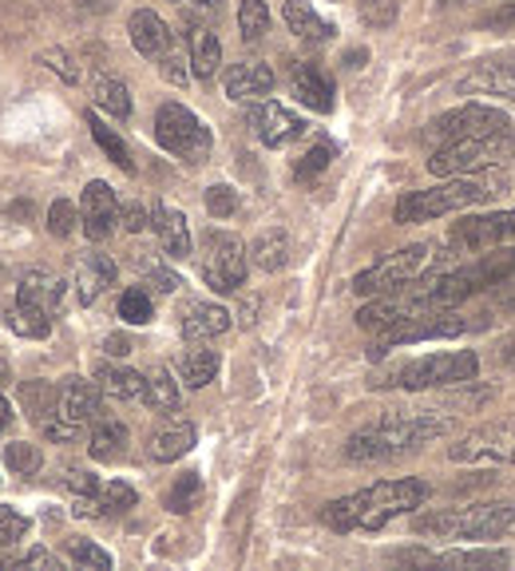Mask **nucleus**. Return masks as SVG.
<instances>
[{
	"instance_id": "obj_1",
	"label": "nucleus",
	"mask_w": 515,
	"mask_h": 571,
	"mask_svg": "<svg viewBox=\"0 0 515 571\" xmlns=\"http://www.w3.org/2000/svg\"><path fill=\"white\" fill-rule=\"evenodd\" d=\"M444 433H453V416L436 413V409H416V413H385L381 421H373L369 429L350 436L345 457L357 465H381V460H397L404 453L433 445Z\"/></svg>"
},
{
	"instance_id": "obj_2",
	"label": "nucleus",
	"mask_w": 515,
	"mask_h": 571,
	"mask_svg": "<svg viewBox=\"0 0 515 571\" xmlns=\"http://www.w3.org/2000/svg\"><path fill=\"white\" fill-rule=\"evenodd\" d=\"M424 500H428V484L416 477L377 480L369 489L333 500L330 509H325V524L333 532H377L389 519L404 516V512H416Z\"/></svg>"
},
{
	"instance_id": "obj_3",
	"label": "nucleus",
	"mask_w": 515,
	"mask_h": 571,
	"mask_svg": "<svg viewBox=\"0 0 515 571\" xmlns=\"http://www.w3.org/2000/svg\"><path fill=\"white\" fill-rule=\"evenodd\" d=\"M504 191H507V179L500 175V171L453 175V179H440L436 187L401 195L392 218L404 222V227H412V222H436V218H444V215H460V210H468V207H480V203L504 195Z\"/></svg>"
},
{
	"instance_id": "obj_4",
	"label": "nucleus",
	"mask_w": 515,
	"mask_h": 571,
	"mask_svg": "<svg viewBox=\"0 0 515 571\" xmlns=\"http://www.w3.org/2000/svg\"><path fill=\"white\" fill-rule=\"evenodd\" d=\"M515 528V500H484L468 509H444L416 516V532L433 540H495Z\"/></svg>"
},
{
	"instance_id": "obj_5",
	"label": "nucleus",
	"mask_w": 515,
	"mask_h": 571,
	"mask_svg": "<svg viewBox=\"0 0 515 571\" xmlns=\"http://www.w3.org/2000/svg\"><path fill=\"white\" fill-rule=\"evenodd\" d=\"M476 374H480V357L472 350H448V354L404 362L389 381L377 385H392V389H404V393H424V389H460V385L476 381Z\"/></svg>"
},
{
	"instance_id": "obj_6",
	"label": "nucleus",
	"mask_w": 515,
	"mask_h": 571,
	"mask_svg": "<svg viewBox=\"0 0 515 571\" xmlns=\"http://www.w3.org/2000/svg\"><path fill=\"white\" fill-rule=\"evenodd\" d=\"M428 266H433V247H428V242L392 250V254H385L381 262H373L369 271H360L357 278H353V294H360V298L397 294L401 286H409L412 278H421Z\"/></svg>"
},
{
	"instance_id": "obj_7",
	"label": "nucleus",
	"mask_w": 515,
	"mask_h": 571,
	"mask_svg": "<svg viewBox=\"0 0 515 571\" xmlns=\"http://www.w3.org/2000/svg\"><path fill=\"white\" fill-rule=\"evenodd\" d=\"M515 151V136H488V139H456V144H444L428 159V171L436 179H453V175H476V171H488V167L504 163Z\"/></svg>"
},
{
	"instance_id": "obj_8",
	"label": "nucleus",
	"mask_w": 515,
	"mask_h": 571,
	"mask_svg": "<svg viewBox=\"0 0 515 571\" xmlns=\"http://www.w3.org/2000/svg\"><path fill=\"white\" fill-rule=\"evenodd\" d=\"M488 136H512V119L507 112L492 104H460L440 112L428 124V144L444 147L456 139H488Z\"/></svg>"
},
{
	"instance_id": "obj_9",
	"label": "nucleus",
	"mask_w": 515,
	"mask_h": 571,
	"mask_svg": "<svg viewBox=\"0 0 515 571\" xmlns=\"http://www.w3.org/2000/svg\"><path fill=\"white\" fill-rule=\"evenodd\" d=\"M154 139L163 151L186 159V163L210 156V127L183 104H163L154 112Z\"/></svg>"
},
{
	"instance_id": "obj_10",
	"label": "nucleus",
	"mask_w": 515,
	"mask_h": 571,
	"mask_svg": "<svg viewBox=\"0 0 515 571\" xmlns=\"http://www.w3.org/2000/svg\"><path fill=\"white\" fill-rule=\"evenodd\" d=\"M448 460L468 468L515 465V421H495V425H480L472 433L456 436L448 445Z\"/></svg>"
},
{
	"instance_id": "obj_11",
	"label": "nucleus",
	"mask_w": 515,
	"mask_h": 571,
	"mask_svg": "<svg viewBox=\"0 0 515 571\" xmlns=\"http://www.w3.org/2000/svg\"><path fill=\"white\" fill-rule=\"evenodd\" d=\"M247 271H250V250L242 247V239H234L227 230H210L203 259L206 286L218 294H234L247 286Z\"/></svg>"
},
{
	"instance_id": "obj_12",
	"label": "nucleus",
	"mask_w": 515,
	"mask_h": 571,
	"mask_svg": "<svg viewBox=\"0 0 515 571\" xmlns=\"http://www.w3.org/2000/svg\"><path fill=\"white\" fill-rule=\"evenodd\" d=\"M515 242V210H495V215H472L456 222L448 235V247L456 254H484Z\"/></svg>"
},
{
	"instance_id": "obj_13",
	"label": "nucleus",
	"mask_w": 515,
	"mask_h": 571,
	"mask_svg": "<svg viewBox=\"0 0 515 571\" xmlns=\"http://www.w3.org/2000/svg\"><path fill=\"white\" fill-rule=\"evenodd\" d=\"M247 124L258 139L266 147H286L298 136H306V119L294 115L289 107L274 104V100H258V104L247 107Z\"/></svg>"
},
{
	"instance_id": "obj_14",
	"label": "nucleus",
	"mask_w": 515,
	"mask_h": 571,
	"mask_svg": "<svg viewBox=\"0 0 515 571\" xmlns=\"http://www.w3.org/2000/svg\"><path fill=\"white\" fill-rule=\"evenodd\" d=\"M119 198H115V191L107 187V183H88L83 187V198H80V222H83V235L92 242H103L112 239L115 222H119Z\"/></svg>"
},
{
	"instance_id": "obj_15",
	"label": "nucleus",
	"mask_w": 515,
	"mask_h": 571,
	"mask_svg": "<svg viewBox=\"0 0 515 571\" xmlns=\"http://www.w3.org/2000/svg\"><path fill=\"white\" fill-rule=\"evenodd\" d=\"M127 36H131L135 53L147 56V60H163V56L175 48V36H171L167 21L151 9L131 12V21H127Z\"/></svg>"
},
{
	"instance_id": "obj_16",
	"label": "nucleus",
	"mask_w": 515,
	"mask_h": 571,
	"mask_svg": "<svg viewBox=\"0 0 515 571\" xmlns=\"http://www.w3.org/2000/svg\"><path fill=\"white\" fill-rule=\"evenodd\" d=\"M100 401H103V389L100 381H83V377H68L60 385V397H56V413L64 421H72V425H88L100 416Z\"/></svg>"
},
{
	"instance_id": "obj_17",
	"label": "nucleus",
	"mask_w": 515,
	"mask_h": 571,
	"mask_svg": "<svg viewBox=\"0 0 515 571\" xmlns=\"http://www.w3.org/2000/svg\"><path fill=\"white\" fill-rule=\"evenodd\" d=\"M151 227L159 235V247H163L167 259H191V227H186L183 210L167 207V203H154L151 207Z\"/></svg>"
},
{
	"instance_id": "obj_18",
	"label": "nucleus",
	"mask_w": 515,
	"mask_h": 571,
	"mask_svg": "<svg viewBox=\"0 0 515 571\" xmlns=\"http://www.w3.org/2000/svg\"><path fill=\"white\" fill-rule=\"evenodd\" d=\"M16 301L36 306V310H44V313L56 318L60 306H64V282L52 278V274H44V271H28L21 278V286H16Z\"/></svg>"
},
{
	"instance_id": "obj_19",
	"label": "nucleus",
	"mask_w": 515,
	"mask_h": 571,
	"mask_svg": "<svg viewBox=\"0 0 515 571\" xmlns=\"http://www.w3.org/2000/svg\"><path fill=\"white\" fill-rule=\"evenodd\" d=\"M227 330H230V310L227 306H215V301H198L183 318L186 342H210V338H222Z\"/></svg>"
},
{
	"instance_id": "obj_20",
	"label": "nucleus",
	"mask_w": 515,
	"mask_h": 571,
	"mask_svg": "<svg viewBox=\"0 0 515 571\" xmlns=\"http://www.w3.org/2000/svg\"><path fill=\"white\" fill-rule=\"evenodd\" d=\"M191 448H195V425H191V421H175V425L159 429V433L151 436L147 457H151L154 465H171V460L186 457Z\"/></svg>"
},
{
	"instance_id": "obj_21",
	"label": "nucleus",
	"mask_w": 515,
	"mask_h": 571,
	"mask_svg": "<svg viewBox=\"0 0 515 571\" xmlns=\"http://www.w3.org/2000/svg\"><path fill=\"white\" fill-rule=\"evenodd\" d=\"M456 88H460V92L504 95V100H515V64H484V68H476L472 76H464Z\"/></svg>"
},
{
	"instance_id": "obj_22",
	"label": "nucleus",
	"mask_w": 515,
	"mask_h": 571,
	"mask_svg": "<svg viewBox=\"0 0 515 571\" xmlns=\"http://www.w3.org/2000/svg\"><path fill=\"white\" fill-rule=\"evenodd\" d=\"M131 445V433H127L124 421H115V416H100L92 425V436H88V453L92 460H119Z\"/></svg>"
},
{
	"instance_id": "obj_23",
	"label": "nucleus",
	"mask_w": 515,
	"mask_h": 571,
	"mask_svg": "<svg viewBox=\"0 0 515 571\" xmlns=\"http://www.w3.org/2000/svg\"><path fill=\"white\" fill-rule=\"evenodd\" d=\"M294 95L309 112H333V83L313 64H294Z\"/></svg>"
},
{
	"instance_id": "obj_24",
	"label": "nucleus",
	"mask_w": 515,
	"mask_h": 571,
	"mask_svg": "<svg viewBox=\"0 0 515 571\" xmlns=\"http://www.w3.org/2000/svg\"><path fill=\"white\" fill-rule=\"evenodd\" d=\"M274 88V72L266 64H234L227 72V95L230 100H262Z\"/></svg>"
},
{
	"instance_id": "obj_25",
	"label": "nucleus",
	"mask_w": 515,
	"mask_h": 571,
	"mask_svg": "<svg viewBox=\"0 0 515 571\" xmlns=\"http://www.w3.org/2000/svg\"><path fill=\"white\" fill-rule=\"evenodd\" d=\"M112 282H115V262L107 259V254H88V259L80 262V271H76V298H80L83 306H92Z\"/></svg>"
},
{
	"instance_id": "obj_26",
	"label": "nucleus",
	"mask_w": 515,
	"mask_h": 571,
	"mask_svg": "<svg viewBox=\"0 0 515 571\" xmlns=\"http://www.w3.org/2000/svg\"><path fill=\"white\" fill-rule=\"evenodd\" d=\"M282 16H286L289 32L301 36V41H309V44H325V41H333V32H337L330 21H321L309 0H286Z\"/></svg>"
},
{
	"instance_id": "obj_27",
	"label": "nucleus",
	"mask_w": 515,
	"mask_h": 571,
	"mask_svg": "<svg viewBox=\"0 0 515 571\" xmlns=\"http://www.w3.org/2000/svg\"><path fill=\"white\" fill-rule=\"evenodd\" d=\"M95 381H100L103 393L115 397V401H144L147 377L135 374V369H127V365L103 362L100 369H95Z\"/></svg>"
},
{
	"instance_id": "obj_28",
	"label": "nucleus",
	"mask_w": 515,
	"mask_h": 571,
	"mask_svg": "<svg viewBox=\"0 0 515 571\" xmlns=\"http://www.w3.org/2000/svg\"><path fill=\"white\" fill-rule=\"evenodd\" d=\"M144 406L151 409V413H179V406H183V389H179V377L171 374V369L159 365V369L147 374Z\"/></svg>"
},
{
	"instance_id": "obj_29",
	"label": "nucleus",
	"mask_w": 515,
	"mask_h": 571,
	"mask_svg": "<svg viewBox=\"0 0 515 571\" xmlns=\"http://www.w3.org/2000/svg\"><path fill=\"white\" fill-rule=\"evenodd\" d=\"M250 262H254L258 271H266V274H274V271H282L289 262V235L282 227H270V230H262L254 242H250Z\"/></svg>"
},
{
	"instance_id": "obj_30",
	"label": "nucleus",
	"mask_w": 515,
	"mask_h": 571,
	"mask_svg": "<svg viewBox=\"0 0 515 571\" xmlns=\"http://www.w3.org/2000/svg\"><path fill=\"white\" fill-rule=\"evenodd\" d=\"M218 64H222V44L210 28H195L191 32V72L198 80H210L218 72Z\"/></svg>"
},
{
	"instance_id": "obj_31",
	"label": "nucleus",
	"mask_w": 515,
	"mask_h": 571,
	"mask_svg": "<svg viewBox=\"0 0 515 571\" xmlns=\"http://www.w3.org/2000/svg\"><path fill=\"white\" fill-rule=\"evenodd\" d=\"M218 354L215 350H191V354L179 357V381L186 389H206V385L218 377Z\"/></svg>"
},
{
	"instance_id": "obj_32",
	"label": "nucleus",
	"mask_w": 515,
	"mask_h": 571,
	"mask_svg": "<svg viewBox=\"0 0 515 571\" xmlns=\"http://www.w3.org/2000/svg\"><path fill=\"white\" fill-rule=\"evenodd\" d=\"M436 563H444V568H507L512 563V556L500 548H464V551H444V556H436Z\"/></svg>"
},
{
	"instance_id": "obj_33",
	"label": "nucleus",
	"mask_w": 515,
	"mask_h": 571,
	"mask_svg": "<svg viewBox=\"0 0 515 571\" xmlns=\"http://www.w3.org/2000/svg\"><path fill=\"white\" fill-rule=\"evenodd\" d=\"M95 107L107 112L112 119H127V115H131V92H127V83L112 80V76H100V80H95Z\"/></svg>"
},
{
	"instance_id": "obj_34",
	"label": "nucleus",
	"mask_w": 515,
	"mask_h": 571,
	"mask_svg": "<svg viewBox=\"0 0 515 571\" xmlns=\"http://www.w3.org/2000/svg\"><path fill=\"white\" fill-rule=\"evenodd\" d=\"M238 32H242V41L247 44H258L270 32L266 0H242V4H238Z\"/></svg>"
},
{
	"instance_id": "obj_35",
	"label": "nucleus",
	"mask_w": 515,
	"mask_h": 571,
	"mask_svg": "<svg viewBox=\"0 0 515 571\" xmlns=\"http://www.w3.org/2000/svg\"><path fill=\"white\" fill-rule=\"evenodd\" d=\"M88 127H92V136H95V144L103 147V151H107V159H112V163H119L124 167V171H135V163H131V151H127V144L119 136H115L112 127L103 124L100 115H88Z\"/></svg>"
},
{
	"instance_id": "obj_36",
	"label": "nucleus",
	"mask_w": 515,
	"mask_h": 571,
	"mask_svg": "<svg viewBox=\"0 0 515 571\" xmlns=\"http://www.w3.org/2000/svg\"><path fill=\"white\" fill-rule=\"evenodd\" d=\"M9 326L16 333H24V338H48V333H52V313L36 310V306H24V301H16V310L9 313Z\"/></svg>"
},
{
	"instance_id": "obj_37",
	"label": "nucleus",
	"mask_w": 515,
	"mask_h": 571,
	"mask_svg": "<svg viewBox=\"0 0 515 571\" xmlns=\"http://www.w3.org/2000/svg\"><path fill=\"white\" fill-rule=\"evenodd\" d=\"M198 496H203V480H198V472H183V477L171 484V492H167V509L186 516V512L198 504Z\"/></svg>"
},
{
	"instance_id": "obj_38",
	"label": "nucleus",
	"mask_w": 515,
	"mask_h": 571,
	"mask_svg": "<svg viewBox=\"0 0 515 571\" xmlns=\"http://www.w3.org/2000/svg\"><path fill=\"white\" fill-rule=\"evenodd\" d=\"M100 504H103V516L107 512H131L135 504H139V492L131 489V484H124V480H107V484H100Z\"/></svg>"
},
{
	"instance_id": "obj_39",
	"label": "nucleus",
	"mask_w": 515,
	"mask_h": 571,
	"mask_svg": "<svg viewBox=\"0 0 515 571\" xmlns=\"http://www.w3.org/2000/svg\"><path fill=\"white\" fill-rule=\"evenodd\" d=\"M21 397H24V406H28V413L36 416V421H48V416L56 413V397H60V389H52V385L36 381V385H24Z\"/></svg>"
},
{
	"instance_id": "obj_40",
	"label": "nucleus",
	"mask_w": 515,
	"mask_h": 571,
	"mask_svg": "<svg viewBox=\"0 0 515 571\" xmlns=\"http://www.w3.org/2000/svg\"><path fill=\"white\" fill-rule=\"evenodd\" d=\"M151 298H147V290H124L119 294V318H124L127 326H147L151 322Z\"/></svg>"
},
{
	"instance_id": "obj_41",
	"label": "nucleus",
	"mask_w": 515,
	"mask_h": 571,
	"mask_svg": "<svg viewBox=\"0 0 515 571\" xmlns=\"http://www.w3.org/2000/svg\"><path fill=\"white\" fill-rule=\"evenodd\" d=\"M4 460H9L12 472H21V477H32V472L41 468V448L28 445V441H12V445L4 448Z\"/></svg>"
},
{
	"instance_id": "obj_42",
	"label": "nucleus",
	"mask_w": 515,
	"mask_h": 571,
	"mask_svg": "<svg viewBox=\"0 0 515 571\" xmlns=\"http://www.w3.org/2000/svg\"><path fill=\"white\" fill-rule=\"evenodd\" d=\"M68 556H72V563H80V568L112 571V556L103 548H95L92 540H68Z\"/></svg>"
},
{
	"instance_id": "obj_43",
	"label": "nucleus",
	"mask_w": 515,
	"mask_h": 571,
	"mask_svg": "<svg viewBox=\"0 0 515 571\" xmlns=\"http://www.w3.org/2000/svg\"><path fill=\"white\" fill-rule=\"evenodd\" d=\"M357 9L369 28H392V21H397V0H360Z\"/></svg>"
},
{
	"instance_id": "obj_44",
	"label": "nucleus",
	"mask_w": 515,
	"mask_h": 571,
	"mask_svg": "<svg viewBox=\"0 0 515 571\" xmlns=\"http://www.w3.org/2000/svg\"><path fill=\"white\" fill-rule=\"evenodd\" d=\"M48 230L56 235V239H68L76 230V207L68 203V198H56L48 207Z\"/></svg>"
},
{
	"instance_id": "obj_45",
	"label": "nucleus",
	"mask_w": 515,
	"mask_h": 571,
	"mask_svg": "<svg viewBox=\"0 0 515 571\" xmlns=\"http://www.w3.org/2000/svg\"><path fill=\"white\" fill-rule=\"evenodd\" d=\"M206 210L215 218H230L238 210V195L234 187H227V183H215V187L206 191Z\"/></svg>"
},
{
	"instance_id": "obj_46",
	"label": "nucleus",
	"mask_w": 515,
	"mask_h": 571,
	"mask_svg": "<svg viewBox=\"0 0 515 571\" xmlns=\"http://www.w3.org/2000/svg\"><path fill=\"white\" fill-rule=\"evenodd\" d=\"M186 64H191V56H183L179 48H171V53H167L163 60H159V72H163L167 83H175V88H183V83L191 80V68H186Z\"/></svg>"
},
{
	"instance_id": "obj_47",
	"label": "nucleus",
	"mask_w": 515,
	"mask_h": 571,
	"mask_svg": "<svg viewBox=\"0 0 515 571\" xmlns=\"http://www.w3.org/2000/svg\"><path fill=\"white\" fill-rule=\"evenodd\" d=\"M64 489L72 492V496H100V480L88 468H68L64 472Z\"/></svg>"
},
{
	"instance_id": "obj_48",
	"label": "nucleus",
	"mask_w": 515,
	"mask_h": 571,
	"mask_svg": "<svg viewBox=\"0 0 515 571\" xmlns=\"http://www.w3.org/2000/svg\"><path fill=\"white\" fill-rule=\"evenodd\" d=\"M24 532H28V519H24L21 512L0 509V548H4V544L24 540Z\"/></svg>"
},
{
	"instance_id": "obj_49",
	"label": "nucleus",
	"mask_w": 515,
	"mask_h": 571,
	"mask_svg": "<svg viewBox=\"0 0 515 571\" xmlns=\"http://www.w3.org/2000/svg\"><path fill=\"white\" fill-rule=\"evenodd\" d=\"M333 159V144H318L313 151H306V159L298 163V179H313L318 171H325Z\"/></svg>"
},
{
	"instance_id": "obj_50",
	"label": "nucleus",
	"mask_w": 515,
	"mask_h": 571,
	"mask_svg": "<svg viewBox=\"0 0 515 571\" xmlns=\"http://www.w3.org/2000/svg\"><path fill=\"white\" fill-rule=\"evenodd\" d=\"M119 222H124L131 235H144V230L151 227V210H147L144 203H124V210H119Z\"/></svg>"
},
{
	"instance_id": "obj_51",
	"label": "nucleus",
	"mask_w": 515,
	"mask_h": 571,
	"mask_svg": "<svg viewBox=\"0 0 515 571\" xmlns=\"http://www.w3.org/2000/svg\"><path fill=\"white\" fill-rule=\"evenodd\" d=\"M41 64H48L52 72H60L68 83H80V68H72V60H68V56H64L60 48H48V53L41 56Z\"/></svg>"
},
{
	"instance_id": "obj_52",
	"label": "nucleus",
	"mask_w": 515,
	"mask_h": 571,
	"mask_svg": "<svg viewBox=\"0 0 515 571\" xmlns=\"http://www.w3.org/2000/svg\"><path fill=\"white\" fill-rule=\"evenodd\" d=\"M12 568H44V571H60V560H56L52 551H44V548H32L28 556H21V560H12Z\"/></svg>"
},
{
	"instance_id": "obj_53",
	"label": "nucleus",
	"mask_w": 515,
	"mask_h": 571,
	"mask_svg": "<svg viewBox=\"0 0 515 571\" xmlns=\"http://www.w3.org/2000/svg\"><path fill=\"white\" fill-rule=\"evenodd\" d=\"M484 28H492V32H512L515 28V0H507V4H500V9L492 12V16H484Z\"/></svg>"
},
{
	"instance_id": "obj_54",
	"label": "nucleus",
	"mask_w": 515,
	"mask_h": 571,
	"mask_svg": "<svg viewBox=\"0 0 515 571\" xmlns=\"http://www.w3.org/2000/svg\"><path fill=\"white\" fill-rule=\"evenodd\" d=\"M147 278H151V286L159 294H175L179 286H183V278H179V274H171V271H163V266H151V271H147Z\"/></svg>"
},
{
	"instance_id": "obj_55",
	"label": "nucleus",
	"mask_w": 515,
	"mask_h": 571,
	"mask_svg": "<svg viewBox=\"0 0 515 571\" xmlns=\"http://www.w3.org/2000/svg\"><path fill=\"white\" fill-rule=\"evenodd\" d=\"M103 350H107V357H127L131 354V342H127L124 333H112V338L103 342Z\"/></svg>"
},
{
	"instance_id": "obj_56",
	"label": "nucleus",
	"mask_w": 515,
	"mask_h": 571,
	"mask_svg": "<svg viewBox=\"0 0 515 571\" xmlns=\"http://www.w3.org/2000/svg\"><path fill=\"white\" fill-rule=\"evenodd\" d=\"M179 4H186V9H198V12H222V0H179Z\"/></svg>"
},
{
	"instance_id": "obj_57",
	"label": "nucleus",
	"mask_w": 515,
	"mask_h": 571,
	"mask_svg": "<svg viewBox=\"0 0 515 571\" xmlns=\"http://www.w3.org/2000/svg\"><path fill=\"white\" fill-rule=\"evenodd\" d=\"M9 421H12V406L4 401V397H0V433L9 429Z\"/></svg>"
},
{
	"instance_id": "obj_58",
	"label": "nucleus",
	"mask_w": 515,
	"mask_h": 571,
	"mask_svg": "<svg viewBox=\"0 0 515 571\" xmlns=\"http://www.w3.org/2000/svg\"><path fill=\"white\" fill-rule=\"evenodd\" d=\"M500 357H504L507 365H515V333L504 342V350H500Z\"/></svg>"
},
{
	"instance_id": "obj_59",
	"label": "nucleus",
	"mask_w": 515,
	"mask_h": 571,
	"mask_svg": "<svg viewBox=\"0 0 515 571\" xmlns=\"http://www.w3.org/2000/svg\"><path fill=\"white\" fill-rule=\"evenodd\" d=\"M360 64H365V53H350V56H345V68H360Z\"/></svg>"
}]
</instances>
